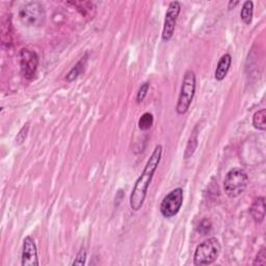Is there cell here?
I'll list each match as a JSON object with an SVG mask.
<instances>
[{
	"label": "cell",
	"mask_w": 266,
	"mask_h": 266,
	"mask_svg": "<svg viewBox=\"0 0 266 266\" xmlns=\"http://www.w3.org/2000/svg\"><path fill=\"white\" fill-rule=\"evenodd\" d=\"M161 157H162V146L157 144L154 148L151 156L149 157V159H148L142 173L137 178L133 186V189L131 191L129 204L132 211H138L142 207L148 194V189H149V186L153 179V176L161 161Z\"/></svg>",
	"instance_id": "6da1fadb"
},
{
	"label": "cell",
	"mask_w": 266,
	"mask_h": 266,
	"mask_svg": "<svg viewBox=\"0 0 266 266\" xmlns=\"http://www.w3.org/2000/svg\"><path fill=\"white\" fill-rule=\"evenodd\" d=\"M249 184L248 173L240 167L230 170L224 180V190L230 199L238 198L243 195Z\"/></svg>",
	"instance_id": "7a4b0ae2"
},
{
	"label": "cell",
	"mask_w": 266,
	"mask_h": 266,
	"mask_svg": "<svg viewBox=\"0 0 266 266\" xmlns=\"http://www.w3.org/2000/svg\"><path fill=\"white\" fill-rule=\"evenodd\" d=\"M222 246L217 238L210 237L201 243L194 254V264L197 266L211 265L220 257Z\"/></svg>",
	"instance_id": "3957f363"
},
{
	"label": "cell",
	"mask_w": 266,
	"mask_h": 266,
	"mask_svg": "<svg viewBox=\"0 0 266 266\" xmlns=\"http://www.w3.org/2000/svg\"><path fill=\"white\" fill-rule=\"evenodd\" d=\"M196 87H197L196 73L192 70H187L183 76L178 102H177V106H176L177 114L183 115L188 111L196 94Z\"/></svg>",
	"instance_id": "277c9868"
},
{
	"label": "cell",
	"mask_w": 266,
	"mask_h": 266,
	"mask_svg": "<svg viewBox=\"0 0 266 266\" xmlns=\"http://www.w3.org/2000/svg\"><path fill=\"white\" fill-rule=\"evenodd\" d=\"M19 18L26 26L41 27L46 22V11L41 3L31 2L20 8Z\"/></svg>",
	"instance_id": "5b68a950"
},
{
	"label": "cell",
	"mask_w": 266,
	"mask_h": 266,
	"mask_svg": "<svg viewBox=\"0 0 266 266\" xmlns=\"http://www.w3.org/2000/svg\"><path fill=\"white\" fill-rule=\"evenodd\" d=\"M183 189L177 187L170 191L160 204V213L164 219H172L179 213L183 205Z\"/></svg>",
	"instance_id": "8992f818"
},
{
	"label": "cell",
	"mask_w": 266,
	"mask_h": 266,
	"mask_svg": "<svg viewBox=\"0 0 266 266\" xmlns=\"http://www.w3.org/2000/svg\"><path fill=\"white\" fill-rule=\"evenodd\" d=\"M39 55L36 51L23 48L20 51V69L23 77L33 80L39 68Z\"/></svg>",
	"instance_id": "52a82bcc"
},
{
	"label": "cell",
	"mask_w": 266,
	"mask_h": 266,
	"mask_svg": "<svg viewBox=\"0 0 266 266\" xmlns=\"http://www.w3.org/2000/svg\"><path fill=\"white\" fill-rule=\"evenodd\" d=\"M180 13H181V4L179 2H172L168 5L165 18H164L162 34H161V39L163 42H168L173 38L177 20H178Z\"/></svg>",
	"instance_id": "ba28073f"
},
{
	"label": "cell",
	"mask_w": 266,
	"mask_h": 266,
	"mask_svg": "<svg viewBox=\"0 0 266 266\" xmlns=\"http://www.w3.org/2000/svg\"><path fill=\"white\" fill-rule=\"evenodd\" d=\"M21 265L22 266H39L38 248L35 239L32 236H26L23 239L22 253H21Z\"/></svg>",
	"instance_id": "9c48e42d"
},
{
	"label": "cell",
	"mask_w": 266,
	"mask_h": 266,
	"mask_svg": "<svg viewBox=\"0 0 266 266\" xmlns=\"http://www.w3.org/2000/svg\"><path fill=\"white\" fill-rule=\"evenodd\" d=\"M250 213L256 224L260 225L265 219V199L264 197H258L252 203Z\"/></svg>",
	"instance_id": "30bf717a"
},
{
	"label": "cell",
	"mask_w": 266,
	"mask_h": 266,
	"mask_svg": "<svg viewBox=\"0 0 266 266\" xmlns=\"http://www.w3.org/2000/svg\"><path fill=\"white\" fill-rule=\"evenodd\" d=\"M232 65V56L230 53H225L216 65V69L214 72V78L216 81H223L228 75L230 68Z\"/></svg>",
	"instance_id": "8fae6325"
},
{
	"label": "cell",
	"mask_w": 266,
	"mask_h": 266,
	"mask_svg": "<svg viewBox=\"0 0 266 266\" xmlns=\"http://www.w3.org/2000/svg\"><path fill=\"white\" fill-rule=\"evenodd\" d=\"M87 61H88V54L85 53L78 61V63L69 71V73L65 77V80L69 83L76 80L85 71L87 66Z\"/></svg>",
	"instance_id": "7c38bea8"
},
{
	"label": "cell",
	"mask_w": 266,
	"mask_h": 266,
	"mask_svg": "<svg viewBox=\"0 0 266 266\" xmlns=\"http://www.w3.org/2000/svg\"><path fill=\"white\" fill-rule=\"evenodd\" d=\"M199 144V125H197L194 130L191 131V134L188 138L186 148H185V152H184V159H188L190 158L198 148Z\"/></svg>",
	"instance_id": "4fadbf2b"
},
{
	"label": "cell",
	"mask_w": 266,
	"mask_h": 266,
	"mask_svg": "<svg viewBox=\"0 0 266 266\" xmlns=\"http://www.w3.org/2000/svg\"><path fill=\"white\" fill-rule=\"evenodd\" d=\"M70 5H73L78 12H80V14L84 17H90L93 18L95 13H96V7L94 6V4L92 3H87V2H72L69 3Z\"/></svg>",
	"instance_id": "5bb4252c"
},
{
	"label": "cell",
	"mask_w": 266,
	"mask_h": 266,
	"mask_svg": "<svg viewBox=\"0 0 266 266\" xmlns=\"http://www.w3.org/2000/svg\"><path fill=\"white\" fill-rule=\"evenodd\" d=\"M253 126L259 131L266 130V109L262 108L253 115Z\"/></svg>",
	"instance_id": "9a60e30c"
},
{
	"label": "cell",
	"mask_w": 266,
	"mask_h": 266,
	"mask_svg": "<svg viewBox=\"0 0 266 266\" xmlns=\"http://www.w3.org/2000/svg\"><path fill=\"white\" fill-rule=\"evenodd\" d=\"M253 16H254V3L248 0V2L244 3L240 11V18L246 25H250L253 21Z\"/></svg>",
	"instance_id": "2e32d148"
},
{
	"label": "cell",
	"mask_w": 266,
	"mask_h": 266,
	"mask_svg": "<svg viewBox=\"0 0 266 266\" xmlns=\"http://www.w3.org/2000/svg\"><path fill=\"white\" fill-rule=\"evenodd\" d=\"M154 123V117L153 114L150 112H144L138 120V128L141 131L149 130Z\"/></svg>",
	"instance_id": "e0dca14e"
},
{
	"label": "cell",
	"mask_w": 266,
	"mask_h": 266,
	"mask_svg": "<svg viewBox=\"0 0 266 266\" xmlns=\"http://www.w3.org/2000/svg\"><path fill=\"white\" fill-rule=\"evenodd\" d=\"M149 88H150V82H143L140 87L138 88V92H137V95H136V102L137 103H141L147 95H148V92H149Z\"/></svg>",
	"instance_id": "ac0fdd59"
},
{
	"label": "cell",
	"mask_w": 266,
	"mask_h": 266,
	"mask_svg": "<svg viewBox=\"0 0 266 266\" xmlns=\"http://www.w3.org/2000/svg\"><path fill=\"white\" fill-rule=\"evenodd\" d=\"M28 130H29V123H26V124H24V126L21 128V130L19 131V133L16 136L17 144H22L25 141L27 134H28Z\"/></svg>",
	"instance_id": "d6986e66"
},
{
	"label": "cell",
	"mask_w": 266,
	"mask_h": 266,
	"mask_svg": "<svg viewBox=\"0 0 266 266\" xmlns=\"http://www.w3.org/2000/svg\"><path fill=\"white\" fill-rule=\"evenodd\" d=\"M253 265H262V266L266 265V250H265V248H262L258 252Z\"/></svg>",
	"instance_id": "ffe728a7"
},
{
	"label": "cell",
	"mask_w": 266,
	"mask_h": 266,
	"mask_svg": "<svg viewBox=\"0 0 266 266\" xmlns=\"http://www.w3.org/2000/svg\"><path fill=\"white\" fill-rule=\"evenodd\" d=\"M85 260H86V251L84 249H81L78 252L75 260L72 262V265L73 266H75V265H84L85 264Z\"/></svg>",
	"instance_id": "44dd1931"
},
{
	"label": "cell",
	"mask_w": 266,
	"mask_h": 266,
	"mask_svg": "<svg viewBox=\"0 0 266 266\" xmlns=\"http://www.w3.org/2000/svg\"><path fill=\"white\" fill-rule=\"evenodd\" d=\"M239 4H240V2H238V0H236V2H233V0H231V2H229V4H228V9L229 10L235 9Z\"/></svg>",
	"instance_id": "7402d4cb"
}]
</instances>
